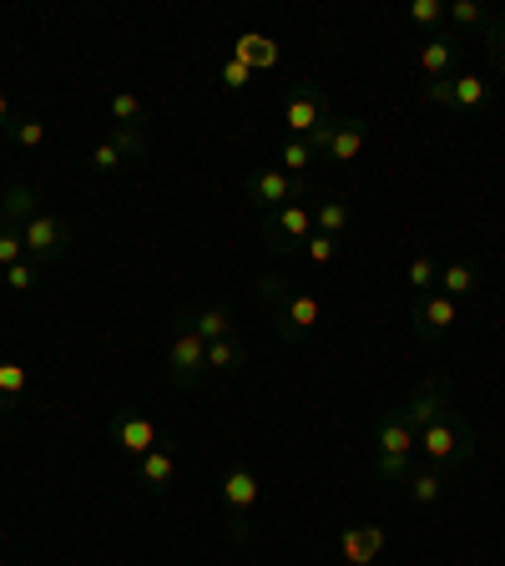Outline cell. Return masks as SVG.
<instances>
[{
  "mask_svg": "<svg viewBox=\"0 0 505 566\" xmlns=\"http://www.w3.org/2000/svg\"><path fill=\"white\" fill-rule=\"evenodd\" d=\"M112 122H117V127H147V106H141V96L137 92L112 96Z\"/></svg>",
  "mask_w": 505,
  "mask_h": 566,
  "instance_id": "obj_31",
  "label": "cell"
},
{
  "mask_svg": "<svg viewBox=\"0 0 505 566\" xmlns=\"http://www.w3.org/2000/svg\"><path fill=\"white\" fill-rule=\"evenodd\" d=\"M349 223H354V208H349V198H324V202H314V233H329V238H339Z\"/></svg>",
  "mask_w": 505,
  "mask_h": 566,
  "instance_id": "obj_25",
  "label": "cell"
},
{
  "mask_svg": "<svg viewBox=\"0 0 505 566\" xmlns=\"http://www.w3.org/2000/svg\"><path fill=\"white\" fill-rule=\"evenodd\" d=\"M11 137L21 142L25 153H35V147H46V122H41V117H15Z\"/></svg>",
  "mask_w": 505,
  "mask_h": 566,
  "instance_id": "obj_33",
  "label": "cell"
},
{
  "mask_svg": "<svg viewBox=\"0 0 505 566\" xmlns=\"http://www.w3.org/2000/svg\"><path fill=\"white\" fill-rule=\"evenodd\" d=\"M259 475L248 471V465H233V471L223 475V506H228V536H233V542H248V536H253V526H248V521H253V506H259Z\"/></svg>",
  "mask_w": 505,
  "mask_h": 566,
  "instance_id": "obj_7",
  "label": "cell"
},
{
  "mask_svg": "<svg viewBox=\"0 0 505 566\" xmlns=\"http://www.w3.org/2000/svg\"><path fill=\"white\" fill-rule=\"evenodd\" d=\"M445 298H471V294H481V269L475 263H465V259H455V263H440V283H435Z\"/></svg>",
  "mask_w": 505,
  "mask_h": 566,
  "instance_id": "obj_20",
  "label": "cell"
},
{
  "mask_svg": "<svg viewBox=\"0 0 505 566\" xmlns=\"http://www.w3.org/2000/svg\"><path fill=\"white\" fill-rule=\"evenodd\" d=\"M481 35H485V51L495 56V66L505 71V15H491V25H485Z\"/></svg>",
  "mask_w": 505,
  "mask_h": 566,
  "instance_id": "obj_37",
  "label": "cell"
},
{
  "mask_svg": "<svg viewBox=\"0 0 505 566\" xmlns=\"http://www.w3.org/2000/svg\"><path fill=\"white\" fill-rule=\"evenodd\" d=\"M228 56L243 61V66H253V71H273V66H278V46H273L269 35H253V31L233 35V51H228Z\"/></svg>",
  "mask_w": 505,
  "mask_h": 566,
  "instance_id": "obj_21",
  "label": "cell"
},
{
  "mask_svg": "<svg viewBox=\"0 0 505 566\" xmlns=\"http://www.w3.org/2000/svg\"><path fill=\"white\" fill-rule=\"evenodd\" d=\"M414 450H420V436L404 424L400 410H389L385 420L375 424V475L404 485V475L414 471Z\"/></svg>",
  "mask_w": 505,
  "mask_h": 566,
  "instance_id": "obj_2",
  "label": "cell"
},
{
  "mask_svg": "<svg viewBox=\"0 0 505 566\" xmlns=\"http://www.w3.org/2000/svg\"><path fill=\"white\" fill-rule=\"evenodd\" d=\"M273 304V334H278V344H304L308 334L318 329V318H324V298L314 294V289H283V294H273L269 298Z\"/></svg>",
  "mask_w": 505,
  "mask_h": 566,
  "instance_id": "obj_3",
  "label": "cell"
},
{
  "mask_svg": "<svg viewBox=\"0 0 505 566\" xmlns=\"http://www.w3.org/2000/svg\"><path fill=\"white\" fill-rule=\"evenodd\" d=\"M243 192H248V202H253L259 212H273V208H283V202H304L308 182L304 177H294V172H283V167H263V172H253L243 182Z\"/></svg>",
  "mask_w": 505,
  "mask_h": 566,
  "instance_id": "obj_8",
  "label": "cell"
},
{
  "mask_svg": "<svg viewBox=\"0 0 505 566\" xmlns=\"http://www.w3.org/2000/svg\"><path fill=\"white\" fill-rule=\"evenodd\" d=\"M41 273L46 269H41L35 259H21L15 269H6V289H11V294H31L35 283H41Z\"/></svg>",
  "mask_w": 505,
  "mask_h": 566,
  "instance_id": "obj_32",
  "label": "cell"
},
{
  "mask_svg": "<svg viewBox=\"0 0 505 566\" xmlns=\"http://www.w3.org/2000/svg\"><path fill=\"white\" fill-rule=\"evenodd\" d=\"M420 455H424V465H435V471H455V465H465V460L475 455L471 420H465V415L450 405V410L420 436Z\"/></svg>",
  "mask_w": 505,
  "mask_h": 566,
  "instance_id": "obj_1",
  "label": "cell"
},
{
  "mask_svg": "<svg viewBox=\"0 0 505 566\" xmlns=\"http://www.w3.org/2000/svg\"><path fill=\"white\" fill-rule=\"evenodd\" d=\"M445 410H450L445 379H430V385H420V389H414V400H410V405H400L404 424H410L414 436H424V430H430V424H435Z\"/></svg>",
  "mask_w": 505,
  "mask_h": 566,
  "instance_id": "obj_15",
  "label": "cell"
},
{
  "mask_svg": "<svg viewBox=\"0 0 505 566\" xmlns=\"http://www.w3.org/2000/svg\"><path fill=\"white\" fill-rule=\"evenodd\" d=\"M404 491H410L414 506H435L440 495H445V471H435V465H414V471L404 475Z\"/></svg>",
  "mask_w": 505,
  "mask_h": 566,
  "instance_id": "obj_24",
  "label": "cell"
},
{
  "mask_svg": "<svg viewBox=\"0 0 505 566\" xmlns=\"http://www.w3.org/2000/svg\"><path fill=\"white\" fill-rule=\"evenodd\" d=\"M314 147H308V137H283V147H278V167L283 172H294V177H304L308 167H314Z\"/></svg>",
  "mask_w": 505,
  "mask_h": 566,
  "instance_id": "obj_28",
  "label": "cell"
},
{
  "mask_svg": "<svg viewBox=\"0 0 505 566\" xmlns=\"http://www.w3.org/2000/svg\"><path fill=\"white\" fill-rule=\"evenodd\" d=\"M218 82H223L228 92H243V86L253 82V66H243V61L228 56V61H218Z\"/></svg>",
  "mask_w": 505,
  "mask_h": 566,
  "instance_id": "obj_36",
  "label": "cell"
},
{
  "mask_svg": "<svg viewBox=\"0 0 505 566\" xmlns=\"http://www.w3.org/2000/svg\"><path fill=\"white\" fill-rule=\"evenodd\" d=\"M141 157H147V127H117L102 147H92V172L112 177V172H122V167L141 163Z\"/></svg>",
  "mask_w": 505,
  "mask_h": 566,
  "instance_id": "obj_9",
  "label": "cell"
},
{
  "mask_svg": "<svg viewBox=\"0 0 505 566\" xmlns=\"http://www.w3.org/2000/svg\"><path fill=\"white\" fill-rule=\"evenodd\" d=\"M172 481H177V455L167 446L147 450V455L137 460V485L147 495H167V491H172Z\"/></svg>",
  "mask_w": 505,
  "mask_h": 566,
  "instance_id": "obj_17",
  "label": "cell"
},
{
  "mask_svg": "<svg viewBox=\"0 0 505 566\" xmlns=\"http://www.w3.org/2000/svg\"><path fill=\"white\" fill-rule=\"evenodd\" d=\"M21 238H25V259H35L41 269H51V263H61V259H71V223L61 218V212H51V208H41L31 218V223L21 228Z\"/></svg>",
  "mask_w": 505,
  "mask_h": 566,
  "instance_id": "obj_4",
  "label": "cell"
},
{
  "mask_svg": "<svg viewBox=\"0 0 505 566\" xmlns=\"http://www.w3.org/2000/svg\"><path fill=\"white\" fill-rule=\"evenodd\" d=\"M404 21L435 35L440 25H445V0H410V6H404Z\"/></svg>",
  "mask_w": 505,
  "mask_h": 566,
  "instance_id": "obj_29",
  "label": "cell"
},
{
  "mask_svg": "<svg viewBox=\"0 0 505 566\" xmlns=\"http://www.w3.org/2000/svg\"><path fill=\"white\" fill-rule=\"evenodd\" d=\"M304 253H308V263H314V269H329L334 259H339V238H329V233H314L304 243Z\"/></svg>",
  "mask_w": 505,
  "mask_h": 566,
  "instance_id": "obj_34",
  "label": "cell"
},
{
  "mask_svg": "<svg viewBox=\"0 0 505 566\" xmlns=\"http://www.w3.org/2000/svg\"><path fill=\"white\" fill-rule=\"evenodd\" d=\"M308 238H314V208H308V198L263 212V243H269L273 253H294Z\"/></svg>",
  "mask_w": 505,
  "mask_h": 566,
  "instance_id": "obj_6",
  "label": "cell"
},
{
  "mask_svg": "<svg viewBox=\"0 0 505 566\" xmlns=\"http://www.w3.org/2000/svg\"><path fill=\"white\" fill-rule=\"evenodd\" d=\"M365 142H369V122L365 117H339V122H334L329 147H324V157H329V163H339V167H349L354 157L365 153Z\"/></svg>",
  "mask_w": 505,
  "mask_h": 566,
  "instance_id": "obj_16",
  "label": "cell"
},
{
  "mask_svg": "<svg viewBox=\"0 0 505 566\" xmlns=\"http://www.w3.org/2000/svg\"><path fill=\"white\" fill-rule=\"evenodd\" d=\"M106 430H112V440H117V446L127 450L131 460H141L147 450L162 446V430H157V420H152V415H141V410H112Z\"/></svg>",
  "mask_w": 505,
  "mask_h": 566,
  "instance_id": "obj_10",
  "label": "cell"
},
{
  "mask_svg": "<svg viewBox=\"0 0 505 566\" xmlns=\"http://www.w3.org/2000/svg\"><path fill=\"white\" fill-rule=\"evenodd\" d=\"M445 21L460 25V31H485V25H491V11L475 6V0H455V6H445Z\"/></svg>",
  "mask_w": 505,
  "mask_h": 566,
  "instance_id": "obj_30",
  "label": "cell"
},
{
  "mask_svg": "<svg viewBox=\"0 0 505 566\" xmlns=\"http://www.w3.org/2000/svg\"><path fill=\"white\" fill-rule=\"evenodd\" d=\"M389 546L385 526H344L339 531V562L344 566H375Z\"/></svg>",
  "mask_w": 505,
  "mask_h": 566,
  "instance_id": "obj_14",
  "label": "cell"
},
{
  "mask_svg": "<svg viewBox=\"0 0 505 566\" xmlns=\"http://www.w3.org/2000/svg\"><path fill=\"white\" fill-rule=\"evenodd\" d=\"M11 127H15V106H11V92L0 86V137H11Z\"/></svg>",
  "mask_w": 505,
  "mask_h": 566,
  "instance_id": "obj_38",
  "label": "cell"
},
{
  "mask_svg": "<svg viewBox=\"0 0 505 566\" xmlns=\"http://www.w3.org/2000/svg\"><path fill=\"white\" fill-rule=\"evenodd\" d=\"M25 389H31V369L15 365V359H0V415H15L25 405Z\"/></svg>",
  "mask_w": 505,
  "mask_h": 566,
  "instance_id": "obj_22",
  "label": "cell"
},
{
  "mask_svg": "<svg viewBox=\"0 0 505 566\" xmlns=\"http://www.w3.org/2000/svg\"><path fill=\"white\" fill-rule=\"evenodd\" d=\"M182 318H188V329L198 334L202 344H212V339H228V334H238V318H233V308H228V304L192 308V314H182Z\"/></svg>",
  "mask_w": 505,
  "mask_h": 566,
  "instance_id": "obj_19",
  "label": "cell"
},
{
  "mask_svg": "<svg viewBox=\"0 0 505 566\" xmlns=\"http://www.w3.org/2000/svg\"><path fill=\"white\" fill-rule=\"evenodd\" d=\"M248 365V344L243 334H228V339L208 344V375H238Z\"/></svg>",
  "mask_w": 505,
  "mask_h": 566,
  "instance_id": "obj_23",
  "label": "cell"
},
{
  "mask_svg": "<svg viewBox=\"0 0 505 566\" xmlns=\"http://www.w3.org/2000/svg\"><path fill=\"white\" fill-rule=\"evenodd\" d=\"M414 66H420L424 82H445V76H455V71H460V35L455 31L424 35V46H420V56H414Z\"/></svg>",
  "mask_w": 505,
  "mask_h": 566,
  "instance_id": "obj_12",
  "label": "cell"
},
{
  "mask_svg": "<svg viewBox=\"0 0 505 566\" xmlns=\"http://www.w3.org/2000/svg\"><path fill=\"white\" fill-rule=\"evenodd\" d=\"M329 102L318 96V86L298 82L294 92H288V102H283V122H288V137H314L324 122H329Z\"/></svg>",
  "mask_w": 505,
  "mask_h": 566,
  "instance_id": "obj_11",
  "label": "cell"
},
{
  "mask_svg": "<svg viewBox=\"0 0 505 566\" xmlns=\"http://www.w3.org/2000/svg\"><path fill=\"white\" fill-rule=\"evenodd\" d=\"M21 259H25V238L15 233V228L0 223V269H15Z\"/></svg>",
  "mask_w": 505,
  "mask_h": 566,
  "instance_id": "obj_35",
  "label": "cell"
},
{
  "mask_svg": "<svg viewBox=\"0 0 505 566\" xmlns=\"http://www.w3.org/2000/svg\"><path fill=\"white\" fill-rule=\"evenodd\" d=\"M455 298H445L435 289V294H424L420 304H414V344H435L445 339L450 329H455Z\"/></svg>",
  "mask_w": 505,
  "mask_h": 566,
  "instance_id": "obj_13",
  "label": "cell"
},
{
  "mask_svg": "<svg viewBox=\"0 0 505 566\" xmlns=\"http://www.w3.org/2000/svg\"><path fill=\"white\" fill-rule=\"evenodd\" d=\"M450 106H455V112H481V106H485V76H475V71H460V76H455V92H450Z\"/></svg>",
  "mask_w": 505,
  "mask_h": 566,
  "instance_id": "obj_27",
  "label": "cell"
},
{
  "mask_svg": "<svg viewBox=\"0 0 505 566\" xmlns=\"http://www.w3.org/2000/svg\"><path fill=\"white\" fill-rule=\"evenodd\" d=\"M404 283H410V294H435V283H440V263L430 259V253H414L410 263H404Z\"/></svg>",
  "mask_w": 505,
  "mask_h": 566,
  "instance_id": "obj_26",
  "label": "cell"
},
{
  "mask_svg": "<svg viewBox=\"0 0 505 566\" xmlns=\"http://www.w3.org/2000/svg\"><path fill=\"white\" fill-rule=\"evenodd\" d=\"M35 212H41V192H35L31 182H11V188L0 192V223H6V228H15V233H21Z\"/></svg>",
  "mask_w": 505,
  "mask_h": 566,
  "instance_id": "obj_18",
  "label": "cell"
},
{
  "mask_svg": "<svg viewBox=\"0 0 505 566\" xmlns=\"http://www.w3.org/2000/svg\"><path fill=\"white\" fill-rule=\"evenodd\" d=\"M167 379L182 385V389H192V385L208 379V344L188 329V318H177L172 339H167Z\"/></svg>",
  "mask_w": 505,
  "mask_h": 566,
  "instance_id": "obj_5",
  "label": "cell"
}]
</instances>
